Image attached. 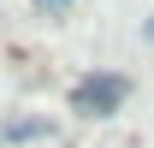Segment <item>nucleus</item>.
<instances>
[{"label": "nucleus", "mask_w": 154, "mask_h": 148, "mask_svg": "<svg viewBox=\"0 0 154 148\" xmlns=\"http://www.w3.org/2000/svg\"><path fill=\"white\" fill-rule=\"evenodd\" d=\"M125 95H131L125 77H83L71 101H77V113H113V107H125Z\"/></svg>", "instance_id": "nucleus-1"}, {"label": "nucleus", "mask_w": 154, "mask_h": 148, "mask_svg": "<svg viewBox=\"0 0 154 148\" xmlns=\"http://www.w3.org/2000/svg\"><path fill=\"white\" fill-rule=\"evenodd\" d=\"M42 119H18V125H6V142H24V136H42Z\"/></svg>", "instance_id": "nucleus-2"}, {"label": "nucleus", "mask_w": 154, "mask_h": 148, "mask_svg": "<svg viewBox=\"0 0 154 148\" xmlns=\"http://www.w3.org/2000/svg\"><path fill=\"white\" fill-rule=\"evenodd\" d=\"M36 6H54V12H59V6H71V0H36Z\"/></svg>", "instance_id": "nucleus-3"}]
</instances>
